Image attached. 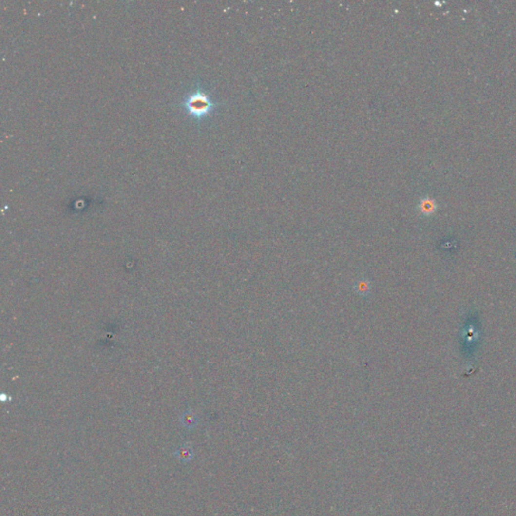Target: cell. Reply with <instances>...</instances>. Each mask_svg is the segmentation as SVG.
<instances>
[{
	"label": "cell",
	"instance_id": "6da1fadb",
	"mask_svg": "<svg viewBox=\"0 0 516 516\" xmlns=\"http://www.w3.org/2000/svg\"><path fill=\"white\" fill-rule=\"evenodd\" d=\"M182 106L196 119H203L212 114L217 108V104L210 95L201 88H197L195 91L189 93L184 98Z\"/></svg>",
	"mask_w": 516,
	"mask_h": 516
},
{
	"label": "cell",
	"instance_id": "7a4b0ae2",
	"mask_svg": "<svg viewBox=\"0 0 516 516\" xmlns=\"http://www.w3.org/2000/svg\"><path fill=\"white\" fill-rule=\"evenodd\" d=\"M371 288H372L371 283L369 279L366 277H361L357 279V281L353 285L354 291H355L358 296H361V297L369 296L371 292Z\"/></svg>",
	"mask_w": 516,
	"mask_h": 516
},
{
	"label": "cell",
	"instance_id": "3957f363",
	"mask_svg": "<svg viewBox=\"0 0 516 516\" xmlns=\"http://www.w3.org/2000/svg\"><path fill=\"white\" fill-rule=\"evenodd\" d=\"M419 208H420V211L423 215L429 216V215H432L436 211V205H435L434 201H432L430 199H423V200L420 201Z\"/></svg>",
	"mask_w": 516,
	"mask_h": 516
},
{
	"label": "cell",
	"instance_id": "277c9868",
	"mask_svg": "<svg viewBox=\"0 0 516 516\" xmlns=\"http://www.w3.org/2000/svg\"><path fill=\"white\" fill-rule=\"evenodd\" d=\"M176 456L179 457V458L181 459V461L186 462V461H190L191 459V456H193V452H191V450L189 449V448H181V449H179Z\"/></svg>",
	"mask_w": 516,
	"mask_h": 516
}]
</instances>
